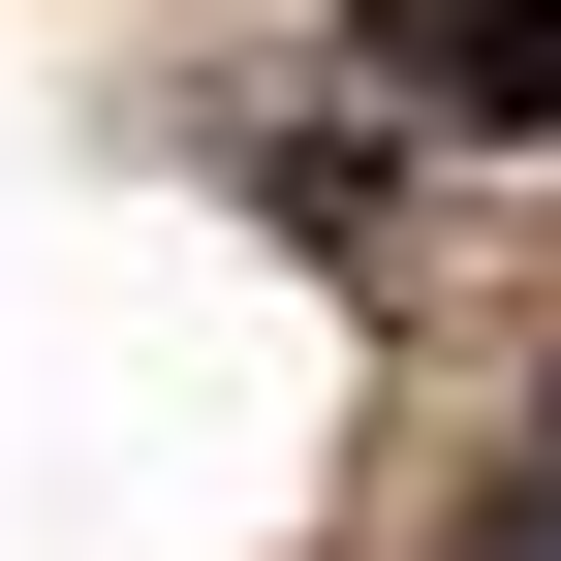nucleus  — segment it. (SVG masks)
Masks as SVG:
<instances>
[{"mask_svg":"<svg viewBox=\"0 0 561 561\" xmlns=\"http://www.w3.org/2000/svg\"><path fill=\"white\" fill-rule=\"evenodd\" d=\"M405 94H437V125H561V0H437Z\"/></svg>","mask_w":561,"mask_h":561,"instance_id":"1","label":"nucleus"}]
</instances>
